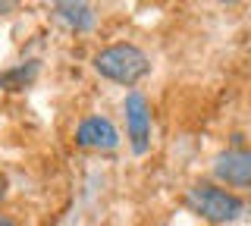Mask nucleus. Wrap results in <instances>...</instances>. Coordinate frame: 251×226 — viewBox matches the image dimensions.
I'll list each match as a JSON object with an SVG mask.
<instances>
[{"label":"nucleus","mask_w":251,"mask_h":226,"mask_svg":"<svg viewBox=\"0 0 251 226\" xmlns=\"http://www.w3.org/2000/svg\"><path fill=\"white\" fill-rule=\"evenodd\" d=\"M94 69L110 82L135 85L138 79H145L151 73V60L135 44H110V48H104L94 57Z\"/></svg>","instance_id":"obj_1"},{"label":"nucleus","mask_w":251,"mask_h":226,"mask_svg":"<svg viewBox=\"0 0 251 226\" xmlns=\"http://www.w3.org/2000/svg\"><path fill=\"white\" fill-rule=\"evenodd\" d=\"M185 204L207 223H232L245 214V201L226 189H217L214 182H195L185 192Z\"/></svg>","instance_id":"obj_2"},{"label":"nucleus","mask_w":251,"mask_h":226,"mask_svg":"<svg viewBox=\"0 0 251 226\" xmlns=\"http://www.w3.org/2000/svg\"><path fill=\"white\" fill-rule=\"evenodd\" d=\"M126 132H129V145L135 154L148 151L151 142V110H148V100L138 91L126 95Z\"/></svg>","instance_id":"obj_3"},{"label":"nucleus","mask_w":251,"mask_h":226,"mask_svg":"<svg viewBox=\"0 0 251 226\" xmlns=\"http://www.w3.org/2000/svg\"><path fill=\"white\" fill-rule=\"evenodd\" d=\"M214 176L235 189H251V151L245 148H229L214 157Z\"/></svg>","instance_id":"obj_4"},{"label":"nucleus","mask_w":251,"mask_h":226,"mask_svg":"<svg viewBox=\"0 0 251 226\" xmlns=\"http://www.w3.org/2000/svg\"><path fill=\"white\" fill-rule=\"evenodd\" d=\"M75 142L82 148H98V151H113L120 145V132L107 116H88L78 123L75 129Z\"/></svg>","instance_id":"obj_5"},{"label":"nucleus","mask_w":251,"mask_h":226,"mask_svg":"<svg viewBox=\"0 0 251 226\" xmlns=\"http://www.w3.org/2000/svg\"><path fill=\"white\" fill-rule=\"evenodd\" d=\"M53 13L66 22L69 28H75V32H85V28L94 25V13L88 3H73V0H63V3L53 6Z\"/></svg>","instance_id":"obj_6"},{"label":"nucleus","mask_w":251,"mask_h":226,"mask_svg":"<svg viewBox=\"0 0 251 226\" xmlns=\"http://www.w3.org/2000/svg\"><path fill=\"white\" fill-rule=\"evenodd\" d=\"M35 63H28V66H16V69H10V73H3L0 75V88H10V91H16V88H25V85L31 82V75H35Z\"/></svg>","instance_id":"obj_7"},{"label":"nucleus","mask_w":251,"mask_h":226,"mask_svg":"<svg viewBox=\"0 0 251 226\" xmlns=\"http://www.w3.org/2000/svg\"><path fill=\"white\" fill-rule=\"evenodd\" d=\"M6 189H10V182H6V176H3V173H0V201H3V198H6Z\"/></svg>","instance_id":"obj_8"},{"label":"nucleus","mask_w":251,"mask_h":226,"mask_svg":"<svg viewBox=\"0 0 251 226\" xmlns=\"http://www.w3.org/2000/svg\"><path fill=\"white\" fill-rule=\"evenodd\" d=\"M0 226H19V223H16V220H13V217H6V214H0Z\"/></svg>","instance_id":"obj_9"},{"label":"nucleus","mask_w":251,"mask_h":226,"mask_svg":"<svg viewBox=\"0 0 251 226\" xmlns=\"http://www.w3.org/2000/svg\"><path fill=\"white\" fill-rule=\"evenodd\" d=\"M6 10H13V3H0V13H6Z\"/></svg>","instance_id":"obj_10"}]
</instances>
